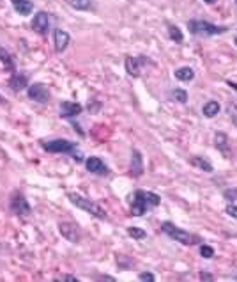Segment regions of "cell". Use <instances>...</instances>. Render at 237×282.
<instances>
[{"instance_id": "6da1fadb", "label": "cell", "mask_w": 237, "mask_h": 282, "mask_svg": "<svg viewBox=\"0 0 237 282\" xmlns=\"http://www.w3.org/2000/svg\"><path fill=\"white\" fill-rule=\"evenodd\" d=\"M131 215L133 217H144L147 211L154 210L161 204V197L149 190H135L131 194Z\"/></svg>"}, {"instance_id": "7a4b0ae2", "label": "cell", "mask_w": 237, "mask_h": 282, "mask_svg": "<svg viewBox=\"0 0 237 282\" xmlns=\"http://www.w3.org/2000/svg\"><path fill=\"white\" fill-rule=\"evenodd\" d=\"M68 199H69L71 204H74L76 208H80V210H84L85 213L92 215L94 218H100V220H106V218H108V213H106L97 202H94L92 199L84 197V195L76 194V192H69Z\"/></svg>"}, {"instance_id": "3957f363", "label": "cell", "mask_w": 237, "mask_h": 282, "mask_svg": "<svg viewBox=\"0 0 237 282\" xmlns=\"http://www.w3.org/2000/svg\"><path fill=\"white\" fill-rule=\"evenodd\" d=\"M161 231H163L165 234H167L168 238H172V240L179 241V243L183 245H199L200 241H202V238L196 236V234L189 233V231H184L181 229L179 225L172 224V222H161Z\"/></svg>"}, {"instance_id": "277c9868", "label": "cell", "mask_w": 237, "mask_h": 282, "mask_svg": "<svg viewBox=\"0 0 237 282\" xmlns=\"http://www.w3.org/2000/svg\"><path fill=\"white\" fill-rule=\"evenodd\" d=\"M188 29L193 36H220V34L228 32V27L214 25V23L204 22V20H189Z\"/></svg>"}, {"instance_id": "5b68a950", "label": "cell", "mask_w": 237, "mask_h": 282, "mask_svg": "<svg viewBox=\"0 0 237 282\" xmlns=\"http://www.w3.org/2000/svg\"><path fill=\"white\" fill-rule=\"evenodd\" d=\"M41 147L48 153H64V155H73L78 149V142L68 139H51V140H41Z\"/></svg>"}, {"instance_id": "8992f818", "label": "cell", "mask_w": 237, "mask_h": 282, "mask_svg": "<svg viewBox=\"0 0 237 282\" xmlns=\"http://www.w3.org/2000/svg\"><path fill=\"white\" fill-rule=\"evenodd\" d=\"M9 210L11 213L16 215V217H29V215L32 213V206L29 204V201H27V197L23 195V192L19 190H13V194H11Z\"/></svg>"}, {"instance_id": "52a82bcc", "label": "cell", "mask_w": 237, "mask_h": 282, "mask_svg": "<svg viewBox=\"0 0 237 282\" xmlns=\"http://www.w3.org/2000/svg\"><path fill=\"white\" fill-rule=\"evenodd\" d=\"M27 96H29V100L35 101V103H48L51 100L50 89L46 87L45 84H41V82L30 84L29 87H27Z\"/></svg>"}, {"instance_id": "ba28073f", "label": "cell", "mask_w": 237, "mask_h": 282, "mask_svg": "<svg viewBox=\"0 0 237 282\" xmlns=\"http://www.w3.org/2000/svg\"><path fill=\"white\" fill-rule=\"evenodd\" d=\"M30 27H32V30L35 34H39V36H48L50 27H51L50 13H46V11H39V13H35L32 22H30Z\"/></svg>"}, {"instance_id": "9c48e42d", "label": "cell", "mask_w": 237, "mask_h": 282, "mask_svg": "<svg viewBox=\"0 0 237 282\" xmlns=\"http://www.w3.org/2000/svg\"><path fill=\"white\" fill-rule=\"evenodd\" d=\"M145 64H152V62L149 61L147 57H144V55H140V57H131V55H128V57H126V61H124L126 73H128L129 77H133V78L140 77L142 68H144Z\"/></svg>"}, {"instance_id": "30bf717a", "label": "cell", "mask_w": 237, "mask_h": 282, "mask_svg": "<svg viewBox=\"0 0 237 282\" xmlns=\"http://www.w3.org/2000/svg\"><path fill=\"white\" fill-rule=\"evenodd\" d=\"M58 233L71 243H80L82 240L80 227H78V224H73V222H58Z\"/></svg>"}, {"instance_id": "8fae6325", "label": "cell", "mask_w": 237, "mask_h": 282, "mask_svg": "<svg viewBox=\"0 0 237 282\" xmlns=\"http://www.w3.org/2000/svg\"><path fill=\"white\" fill-rule=\"evenodd\" d=\"M7 84H9V87L13 89V91H25L27 87L30 85V77L29 73H23V71H13L9 77V80H7Z\"/></svg>"}, {"instance_id": "7c38bea8", "label": "cell", "mask_w": 237, "mask_h": 282, "mask_svg": "<svg viewBox=\"0 0 237 282\" xmlns=\"http://www.w3.org/2000/svg\"><path fill=\"white\" fill-rule=\"evenodd\" d=\"M145 172L144 165V155L138 149H131V160H129V174L133 178H142Z\"/></svg>"}, {"instance_id": "4fadbf2b", "label": "cell", "mask_w": 237, "mask_h": 282, "mask_svg": "<svg viewBox=\"0 0 237 282\" xmlns=\"http://www.w3.org/2000/svg\"><path fill=\"white\" fill-rule=\"evenodd\" d=\"M85 167L90 174H96V176H108L110 174V169L105 162L100 158V156H89L85 160Z\"/></svg>"}, {"instance_id": "5bb4252c", "label": "cell", "mask_w": 237, "mask_h": 282, "mask_svg": "<svg viewBox=\"0 0 237 282\" xmlns=\"http://www.w3.org/2000/svg\"><path fill=\"white\" fill-rule=\"evenodd\" d=\"M58 112H61V117H64V119H73V117H78L84 112V107L80 103H76V101H61Z\"/></svg>"}, {"instance_id": "9a60e30c", "label": "cell", "mask_w": 237, "mask_h": 282, "mask_svg": "<svg viewBox=\"0 0 237 282\" xmlns=\"http://www.w3.org/2000/svg\"><path fill=\"white\" fill-rule=\"evenodd\" d=\"M71 43V36L69 32H66L64 29H55L53 30V48L57 53L66 52V48L69 46Z\"/></svg>"}, {"instance_id": "2e32d148", "label": "cell", "mask_w": 237, "mask_h": 282, "mask_svg": "<svg viewBox=\"0 0 237 282\" xmlns=\"http://www.w3.org/2000/svg\"><path fill=\"white\" fill-rule=\"evenodd\" d=\"M11 6L16 11L19 16H29L34 11V2L32 0H11Z\"/></svg>"}, {"instance_id": "e0dca14e", "label": "cell", "mask_w": 237, "mask_h": 282, "mask_svg": "<svg viewBox=\"0 0 237 282\" xmlns=\"http://www.w3.org/2000/svg\"><path fill=\"white\" fill-rule=\"evenodd\" d=\"M214 144H216V147H218V151H221L228 158V155H230V144H228V135H227V133H223V131L216 133V135H214Z\"/></svg>"}, {"instance_id": "ac0fdd59", "label": "cell", "mask_w": 237, "mask_h": 282, "mask_svg": "<svg viewBox=\"0 0 237 282\" xmlns=\"http://www.w3.org/2000/svg\"><path fill=\"white\" fill-rule=\"evenodd\" d=\"M0 62L4 64V68L7 69V71H16V62H14V57L11 55L9 50H6L4 46H0Z\"/></svg>"}, {"instance_id": "d6986e66", "label": "cell", "mask_w": 237, "mask_h": 282, "mask_svg": "<svg viewBox=\"0 0 237 282\" xmlns=\"http://www.w3.org/2000/svg\"><path fill=\"white\" fill-rule=\"evenodd\" d=\"M66 4L76 11H94L96 9L94 0H66Z\"/></svg>"}, {"instance_id": "ffe728a7", "label": "cell", "mask_w": 237, "mask_h": 282, "mask_svg": "<svg viewBox=\"0 0 237 282\" xmlns=\"http://www.w3.org/2000/svg\"><path fill=\"white\" fill-rule=\"evenodd\" d=\"M173 77L179 82H191L195 78V69L189 68V66H183V68H177L173 71Z\"/></svg>"}, {"instance_id": "44dd1931", "label": "cell", "mask_w": 237, "mask_h": 282, "mask_svg": "<svg viewBox=\"0 0 237 282\" xmlns=\"http://www.w3.org/2000/svg\"><path fill=\"white\" fill-rule=\"evenodd\" d=\"M221 110V107H220V103L218 101H214V100H211V101H207V103H204V107H202V114L205 117H214V116H218Z\"/></svg>"}, {"instance_id": "7402d4cb", "label": "cell", "mask_w": 237, "mask_h": 282, "mask_svg": "<svg viewBox=\"0 0 237 282\" xmlns=\"http://www.w3.org/2000/svg\"><path fill=\"white\" fill-rule=\"evenodd\" d=\"M189 163H191L193 167H196V169H200V171H204V172H207V174H211L212 171V165L207 162V160H204L202 156H193L191 160H189Z\"/></svg>"}, {"instance_id": "603a6c76", "label": "cell", "mask_w": 237, "mask_h": 282, "mask_svg": "<svg viewBox=\"0 0 237 282\" xmlns=\"http://www.w3.org/2000/svg\"><path fill=\"white\" fill-rule=\"evenodd\" d=\"M168 37L172 39V41H175V43H183L184 41L183 30H181L177 25H172V23L168 25Z\"/></svg>"}, {"instance_id": "cb8c5ba5", "label": "cell", "mask_w": 237, "mask_h": 282, "mask_svg": "<svg viewBox=\"0 0 237 282\" xmlns=\"http://www.w3.org/2000/svg\"><path fill=\"white\" fill-rule=\"evenodd\" d=\"M170 98L173 101H179V103H188V92L184 89H172L170 91Z\"/></svg>"}, {"instance_id": "d4e9b609", "label": "cell", "mask_w": 237, "mask_h": 282, "mask_svg": "<svg viewBox=\"0 0 237 282\" xmlns=\"http://www.w3.org/2000/svg\"><path fill=\"white\" fill-rule=\"evenodd\" d=\"M128 234L133 238V240H144V238H147V233H145L144 229H140V227H128Z\"/></svg>"}, {"instance_id": "484cf974", "label": "cell", "mask_w": 237, "mask_h": 282, "mask_svg": "<svg viewBox=\"0 0 237 282\" xmlns=\"http://www.w3.org/2000/svg\"><path fill=\"white\" fill-rule=\"evenodd\" d=\"M200 256L205 259H211V257H214V249L209 245H200Z\"/></svg>"}, {"instance_id": "4316f807", "label": "cell", "mask_w": 237, "mask_h": 282, "mask_svg": "<svg viewBox=\"0 0 237 282\" xmlns=\"http://www.w3.org/2000/svg\"><path fill=\"white\" fill-rule=\"evenodd\" d=\"M138 280H149V282H154L156 280V275L151 272H142L140 275H138Z\"/></svg>"}, {"instance_id": "83f0119b", "label": "cell", "mask_w": 237, "mask_h": 282, "mask_svg": "<svg viewBox=\"0 0 237 282\" xmlns=\"http://www.w3.org/2000/svg\"><path fill=\"white\" fill-rule=\"evenodd\" d=\"M225 213H227L228 217H232V218H235V220H237V206L234 204V202L227 206V210H225Z\"/></svg>"}, {"instance_id": "f1b7e54d", "label": "cell", "mask_w": 237, "mask_h": 282, "mask_svg": "<svg viewBox=\"0 0 237 282\" xmlns=\"http://www.w3.org/2000/svg\"><path fill=\"white\" fill-rule=\"evenodd\" d=\"M55 280H62V282H78L80 279H78L76 275H58V277H55Z\"/></svg>"}, {"instance_id": "f546056e", "label": "cell", "mask_w": 237, "mask_h": 282, "mask_svg": "<svg viewBox=\"0 0 237 282\" xmlns=\"http://www.w3.org/2000/svg\"><path fill=\"white\" fill-rule=\"evenodd\" d=\"M225 199H227L228 202H234L237 199V190H225Z\"/></svg>"}, {"instance_id": "4dcf8cb0", "label": "cell", "mask_w": 237, "mask_h": 282, "mask_svg": "<svg viewBox=\"0 0 237 282\" xmlns=\"http://www.w3.org/2000/svg\"><path fill=\"white\" fill-rule=\"evenodd\" d=\"M71 158H73L74 160V162H78V163H80V162H84V155H82V153L80 151H74L73 153V155H71Z\"/></svg>"}, {"instance_id": "1f68e13d", "label": "cell", "mask_w": 237, "mask_h": 282, "mask_svg": "<svg viewBox=\"0 0 237 282\" xmlns=\"http://www.w3.org/2000/svg\"><path fill=\"white\" fill-rule=\"evenodd\" d=\"M200 279H202V280H212V275H211V273H200Z\"/></svg>"}, {"instance_id": "d6a6232c", "label": "cell", "mask_w": 237, "mask_h": 282, "mask_svg": "<svg viewBox=\"0 0 237 282\" xmlns=\"http://www.w3.org/2000/svg\"><path fill=\"white\" fill-rule=\"evenodd\" d=\"M227 84H228V85H230V87H232V89H234V91H237V82H232V80H228V82H227Z\"/></svg>"}, {"instance_id": "836d02e7", "label": "cell", "mask_w": 237, "mask_h": 282, "mask_svg": "<svg viewBox=\"0 0 237 282\" xmlns=\"http://www.w3.org/2000/svg\"><path fill=\"white\" fill-rule=\"evenodd\" d=\"M100 279H103V280H112V282L115 280V279H113V277H108V275H101Z\"/></svg>"}, {"instance_id": "e575fe53", "label": "cell", "mask_w": 237, "mask_h": 282, "mask_svg": "<svg viewBox=\"0 0 237 282\" xmlns=\"http://www.w3.org/2000/svg\"><path fill=\"white\" fill-rule=\"evenodd\" d=\"M204 2H205V4H214L216 0H204Z\"/></svg>"}, {"instance_id": "d590c367", "label": "cell", "mask_w": 237, "mask_h": 282, "mask_svg": "<svg viewBox=\"0 0 237 282\" xmlns=\"http://www.w3.org/2000/svg\"><path fill=\"white\" fill-rule=\"evenodd\" d=\"M4 101H6V100H4V96L0 94V103H4Z\"/></svg>"}, {"instance_id": "8d00e7d4", "label": "cell", "mask_w": 237, "mask_h": 282, "mask_svg": "<svg viewBox=\"0 0 237 282\" xmlns=\"http://www.w3.org/2000/svg\"><path fill=\"white\" fill-rule=\"evenodd\" d=\"M232 279H234V280H237V273H235V275H234V277H232Z\"/></svg>"}, {"instance_id": "74e56055", "label": "cell", "mask_w": 237, "mask_h": 282, "mask_svg": "<svg viewBox=\"0 0 237 282\" xmlns=\"http://www.w3.org/2000/svg\"><path fill=\"white\" fill-rule=\"evenodd\" d=\"M234 43H235V46H237V37H235V39H234Z\"/></svg>"}, {"instance_id": "f35d334b", "label": "cell", "mask_w": 237, "mask_h": 282, "mask_svg": "<svg viewBox=\"0 0 237 282\" xmlns=\"http://www.w3.org/2000/svg\"><path fill=\"white\" fill-rule=\"evenodd\" d=\"M235 6H237V0H235Z\"/></svg>"}, {"instance_id": "ab89813d", "label": "cell", "mask_w": 237, "mask_h": 282, "mask_svg": "<svg viewBox=\"0 0 237 282\" xmlns=\"http://www.w3.org/2000/svg\"><path fill=\"white\" fill-rule=\"evenodd\" d=\"M235 123H237V121H235Z\"/></svg>"}, {"instance_id": "60d3db41", "label": "cell", "mask_w": 237, "mask_h": 282, "mask_svg": "<svg viewBox=\"0 0 237 282\" xmlns=\"http://www.w3.org/2000/svg\"><path fill=\"white\" fill-rule=\"evenodd\" d=\"M235 121H237V119H235Z\"/></svg>"}]
</instances>
